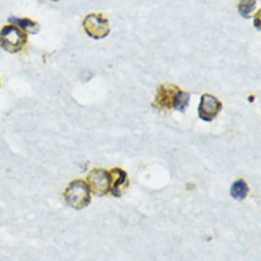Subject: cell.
<instances>
[{
  "instance_id": "277c9868",
  "label": "cell",
  "mask_w": 261,
  "mask_h": 261,
  "mask_svg": "<svg viewBox=\"0 0 261 261\" xmlns=\"http://www.w3.org/2000/svg\"><path fill=\"white\" fill-rule=\"evenodd\" d=\"M87 186L90 193L96 196H106L110 193V176L105 169H93L87 176Z\"/></svg>"
},
{
  "instance_id": "5b68a950",
  "label": "cell",
  "mask_w": 261,
  "mask_h": 261,
  "mask_svg": "<svg viewBox=\"0 0 261 261\" xmlns=\"http://www.w3.org/2000/svg\"><path fill=\"white\" fill-rule=\"evenodd\" d=\"M223 109V103L220 101L216 96L204 93L200 99V106H198V116L204 121H213Z\"/></svg>"
},
{
  "instance_id": "52a82bcc",
  "label": "cell",
  "mask_w": 261,
  "mask_h": 261,
  "mask_svg": "<svg viewBox=\"0 0 261 261\" xmlns=\"http://www.w3.org/2000/svg\"><path fill=\"white\" fill-rule=\"evenodd\" d=\"M110 176V193L114 197H121L130 186L127 173L123 169H112L109 171Z\"/></svg>"
},
{
  "instance_id": "6da1fadb",
  "label": "cell",
  "mask_w": 261,
  "mask_h": 261,
  "mask_svg": "<svg viewBox=\"0 0 261 261\" xmlns=\"http://www.w3.org/2000/svg\"><path fill=\"white\" fill-rule=\"evenodd\" d=\"M64 198L66 203L74 210H82L90 204V189L85 180H74L67 186L64 191Z\"/></svg>"
},
{
  "instance_id": "3957f363",
  "label": "cell",
  "mask_w": 261,
  "mask_h": 261,
  "mask_svg": "<svg viewBox=\"0 0 261 261\" xmlns=\"http://www.w3.org/2000/svg\"><path fill=\"white\" fill-rule=\"evenodd\" d=\"M83 28L86 33L93 39H105L110 33L109 20L100 13L87 14L83 20Z\"/></svg>"
},
{
  "instance_id": "8fae6325",
  "label": "cell",
  "mask_w": 261,
  "mask_h": 261,
  "mask_svg": "<svg viewBox=\"0 0 261 261\" xmlns=\"http://www.w3.org/2000/svg\"><path fill=\"white\" fill-rule=\"evenodd\" d=\"M255 7V2H240L239 3V12L241 16L248 17V14L251 13V10Z\"/></svg>"
},
{
  "instance_id": "8992f818",
  "label": "cell",
  "mask_w": 261,
  "mask_h": 261,
  "mask_svg": "<svg viewBox=\"0 0 261 261\" xmlns=\"http://www.w3.org/2000/svg\"><path fill=\"white\" fill-rule=\"evenodd\" d=\"M180 92V89L174 85H162L157 90L155 94L154 105L157 109H173L174 101H176L177 93Z\"/></svg>"
},
{
  "instance_id": "30bf717a",
  "label": "cell",
  "mask_w": 261,
  "mask_h": 261,
  "mask_svg": "<svg viewBox=\"0 0 261 261\" xmlns=\"http://www.w3.org/2000/svg\"><path fill=\"white\" fill-rule=\"evenodd\" d=\"M189 103H190V93L183 92L181 89H180V92L177 93V97L176 101H174V110H178V112H184L186 110V107L189 106Z\"/></svg>"
},
{
  "instance_id": "ba28073f",
  "label": "cell",
  "mask_w": 261,
  "mask_h": 261,
  "mask_svg": "<svg viewBox=\"0 0 261 261\" xmlns=\"http://www.w3.org/2000/svg\"><path fill=\"white\" fill-rule=\"evenodd\" d=\"M10 23H14V26L20 29L21 32H24L26 35L28 33H37L40 30V24L36 23V21L30 20V19H19V17H10L9 19Z\"/></svg>"
},
{
  "instance_id": "7a4b0ae2",
  "label": "cell",
  "mask_w": 261,
  "mask_h": 261,
  "mask_svg": "<svg viewBox=\"0 0 261 261\" xmlns=\"http://www.w3.org/2000/svg\"><path fill=\"white\" fill-rule=\"evenodd\" d=\"M28 43V35L14 24H7L0 30V47L9 53H17Z\"/></svg>"
},
{
  "instance_id": "9c48e42d",
  "label": "cell",
  "mask_w": 261,
  "mask_h": 261,
  "mask_svg": "<svg viewBox=\"0 0 261 261\" xmlns=\"http://www.w3.org/2000/svg\"><path fill=\"white\" fill-rule=\"evenodd\" d=\"M230 194L237 200H243L247 197L248 194V184L244 180H237L234 181L231 189H230Z\"/></svg>"
}]
</instances>
